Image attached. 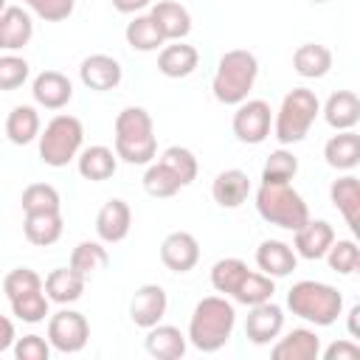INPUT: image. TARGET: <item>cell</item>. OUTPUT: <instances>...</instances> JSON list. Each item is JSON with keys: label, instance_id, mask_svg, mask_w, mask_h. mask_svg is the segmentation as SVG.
<instances>
[{"label": "cell", "instance_id": "cell-16", "mask_svg": "<svg viewBox=\"0 0 360 360\" xmlns=\"http://www.w3.org/2000/svg\"><path fill=\"white\" fill-rule=\"evenodd\" d=\"M31 93H34V101L45 110H62L70 98H73V84L65 73L59 70H42L34 84H31Z\"/></svg>", "mask_w": 360, "mask_h": 360}, {"label": "cell", "instance_id": "cell-31", "mask_svg": "<svg viewBox=\"0 0 360 360\" xmlns=\"http://www.w3.org/2000/svg\"><path fill=\"white\" fill-rule=\"evenodd\" d=\"M62 214L59 211H39V214H25L22 231L25 239L37 248H48L62 236Z\"/></svg>", "mask_w": 360, "mask_h": 360}, {"label": "cell", "instance_id": "cell-29", "mask_svg": "<svg viewBox=\"0 0 360 360\" xmlns=\"http://www.w3.org/2000/svg\"><path fill=\"white\" fill-rule=\"evenodd\" d=\"M84 276H79L76 270L70 267H56L48 273L45 278V295L48 301H56V304H73L82 298L84 292Z\"/></svg>", "mask_w": 360, "mask_h": 360}, {"label": "cell", "instance_id": "cell-3", "mask_svg": "<svg viewBox=\"0 0 360 360\" xmlns=\"http://www.w3.org/2000/svg\"><path fill=\"white\" fill-rule=\"evenodd\" d=\"M158 152L152 115L143 107H124L115 118V155L132 166L152 163Z\"/></svg>", "mask_w": 360, "mask_h": 360}, {"label": "cell", "instance_id": "cell-40", "mask_svg": "<svg viewBox=\"0 0 360 360\" xmlns=\"http://www.w3.org/2000/svg\"><path fill=\"white\" fill-rule=\"evenodd\" d=\"M8 304H11V312H14L20 321H25V323H39V321H45V315H48V295H45V290L25 292V295H20V298H11Z\"/></svg>", "mask_w": 360, "mask_h": 360}, {"label": "cell", "instance_id": "cell-23", "mask_svg": "<svg viewBox=\"0 0 360 360\" xmlns=\"http://www.w3.org/2000/svg\"><path fill=\"white\" fill-rule=\"evenodd\" d=\"M323 158L332 169L338 172H349L360 163V135L354 129H338V135H332L323 146Z\"/></svg>", "mask_w": 360, "mask_h": 360}, {"label": "cell", "instance_id": "cell-11", "mask_svg": "<svg viewBox=\"0 0 360 360\" xmlns=\"http://www.w3.org/2000/svg\"><path fill=\"white\" fill-rule=\"evenodd\" d=\"M284 329V312L278 304L273 301H262V304H253L250 307V315L245 321V335L250 343L256 346H264L270 340H276Z\"/></svg>", "mask_w": 360, "mask_h": 360}, {"label": "cell", "instance_id": "cell-17", "mask_svg": "<svg viewBox=\"0 0 360 360\" xmlns=\"http://www.w3.org/2000/svg\"><path fill=\"white\" fill-rule=\"evenodd\" d=\"M129 225H132V211H129V205H127L124 200H118V197H115V200H107V202L101 205L98 217H96V233H98L101 242H110V245L127 239Z\"/></svg>", "mask_w": 360, "mask_h": 360}, {"label": "cell", "instance_id": "cell-36", "mask_svg": "<svg viewBox=\"0 0 360 360\" xmlns=\"http://www.w3.org/2000/svg\"><path fill=\"white\" fill-rule=\"evenodd\" d=\"M22 211L25 214H39V211H59L62 208V200H59V191L48 183H31L25 186L22 191Z\"/></svg>", "mask_w": 360, "mask_h": 360}, {"label": "cell", "instance_id": "cell-4", "mask_svg": "<svg viewBox=\"0 0 360 360\" xmlns=\"http://www.w3.org/2000/svg\"><path fill=\"white\" fill-rule=\"evenodd\" d=\"M256 76H259V59L250 51H245V48L225 51L219 56L217 73L211 79L214 98L219 104H242L248 98V93L253 90Z\"/></svg>", "mask_w": 360, "mask_h": 360}, {"label": "cell", "instance_id": "cell-49", "mask_svg": "<svg viewBox=\"0 0 360 360\" xmlns=\"http://www.w3.org/2000/svg\"><path fill=\"white\" fill-rule=\"evenodd\" d=\"M3 8H6V0H0V14H3Z\"/></svg>", "mask_w": 360, "mask_h": 360}, {"label": "cell", "instance_id": "cell-10", "mask_svg": "<svg viewBox=\"0 0 360 360\" xmlns=\"http://www.w3.org/2000/svg\"><path fill=\"white\" fill-rule=\"evenodd\" d=\"M270 124H273V110L264 98H245L242 104H236L233 112V135L242 143H262L270 135Z\"/></svg>", "mask_w": 360, "mask_h": 360}, {"label": "cell", "instance_id": "cell-48", "mask_svg": "<svg viewBox=\"0 0 360 360\" xmlns=\"http://www.w3.org/2000/svg\"><path fill=\"white\" fill-rule=\"evenodd\" d=\"M357 315H360V304H354L349 309V335L352 338H360V326H357Z\"/></svg>", "mask_w": 360, "mask_h": 360}, {"label": "cell", "instance_id": "cell-9", "mask_svg": "<svg viewBox=\"0 0 360 360\" xmlns=\"http://www.w3.org/2000/svg\"><path fill=\"white\" fill-rule=\"evenodd\" d=\"M90 323L76 309H59L48 321V343L62 354H76L87 346Z\"/></svg>", "mask_w": 360, "mask_h": 360}, {"label": "cell", "instance_id": "cell-32", "mask_svg": "<svg viewBox=\"0 0 360 360\" xmlns=\"http://www.w3.org/2000/svg\"><path fill=\"white\" fill-rule=\"evenodd\" d=\"M6 135L11 143L25 146L39 138V112L31 104H17L6 118Z\"/></svg>", "mask_w": 360, "mask_h": 360}, {"label": "cell", "instance_id": "cell-20", "mask_svg": "<svg viewBox=\"0 0 360 360\" xmlns=\"http://www.w3.org/2000/svg\"><path fill=\"white\" fill-rule=\"evenodd\" d=\"M329 200L343 214V219L352 228V233H357L360 231V183H357V177L354 174L338 177L329 186Z\"/></svg>", "mask_w": 360, "mask_h": 360}, {"label": "cell", "instance_id": "cell-5", "mask_svg": "<svg viewBox=\"0 0 360 360\" xmlns=\"http://www.w3.org/2000/svg\"><path fill=\"white\" fill-rule=\"evenodd\" d=\"M287 307L301 321H309L315 326H329L338 321V315L343 309V295L332 284L304 278V281H295L290 287Z\"/></svg>", "mask_w": 360, "mask_h": 360}, {"label": "cell", "instance_id": "cell-34", "mask_svg": "<svg viewBox=\"0 0 360 360\" xmlns=\"http://www.w3.org/2000/svg\"><path fill=\"white\" fill-rule=\"evenodd\" d=\"M107 264H110V253L98 242H79L70 253V270H76L84 278L93 276L96 270H104Z\"/></svg>", "mask_w": 360, "mask_h": 360}, {"label": "cell", "instance_id": "cell-1", "mask_svg": "<svg viewBox=\"0 0 360 360\" xmlns=\"http://www.w3.org/2000/svg\"><path fill=\"white\" fill-rule=\"evenodd\" d=\"M236 326V309L225 295H208L197 301L188 321V340L200 352H219Z\"/></svg>", "mask_w": 360, "mask_h": 360}, {"label": "cell", "instance_id": "cell-43", "mask_svg": "<svg viewBox=\"0 0 360 360\" xmlns=\"http://www.w3.org/2000/svg\"><path fill=\"white\" fill-rule=\"evenodd\" d=\"M37 17H42L45 22H59V20H68L73 14V6L76 0H22Z\"/></svg>", "mask_w": 360, "mask_h": 360}, {"label": "cell", "instance_id": "cell-7", "mask_svg": "<svg viewBox=\"0 0 360 360\" xmlns=\"http://www.w3.org/2000/svg\"><path fill=\"white\" fill-rule=\"evenodd\" d=\"M318 112H321L318 96H315L312 90H307V87H292V90L284 96V101H281V107H278V112H276V121H273V135H276V141H278L281 146H290V143L304 141V135H307L309 127L315 124Z\"/></svg>", "mask_w": 360, "mask_h": 360}, {"label": "cell", "instance_id": "cell-8", "mask_svg": "<svg viewBox=\"0 0 360 360\" xmlns=\"http://www.w3.org/2000/svg\"><path fill=\"white\" fill-rule=\"evenodd\" d=\"M82 141H84L82 121L76 115H56L39 132V160L45 166L62 169L79 155Z\"/></svg>", "mask_w": 360, "mask_h": 360}, {"label": "cell", "instance_id": "cell-24", "mask_svg": "<svg viewBox=\"0 0 360 360\" xmlns=\"http://www.w3.org/2000/svg\"><path fill=\"white\" fill-rule=\"evenodd\" d=\"M146 352L158 360H180L186 354V335L172 323H155L146 332Z\"/></svg>", "mask_w": 360, "mask_h": 360}, {"label": "cell", "instance_id": "cell-47", "mask_svg": "<svg viewBox=\"0 0 360 360\" xmlns=\"http://www.w3.org/2000/svg\"><path fill=\"white\" fill-rule=\"evenodd\" d=\"M152 0H112V8L121 11V14H135L141 8H146Z\"/></svg>", "mask_w": 360, "mask_h": 360}, {"label": "cell", "instance_id": "cell-46", "mask_svg": "<svg viewBox=\"0 0 360 360\" xmlns=\"http://www.w3.org/2000/svg\"><path fill=\"white\" fill-rule=\"evenodd\" d=\"M14 340H17V335H14V323H11L6 315H0V352L11 349Z\"/></svg>", "mask_w": 360, "mask_h": 360}, {"label": "cell", "instance_id": "cell-30", "mask_svg": "<svg viewBox=\"0 0 360 360\" xmlns=\"http://www.w3.org/2000/svg\"><path fill=\"white\" fill-rule=\"evenodd\" d=\"M292 68L304 79H321L332 68V51L326 45H318V42H304L292 53Z\"/></svg>", "mask_w": 360, "mask_h": 360}, {"label": "cell", "instance_id": "cell-21", "mask_svg": "<svg viewBox=\"0 0 360 360\" xmlns=\"http://www.w3.org/2000/svg\"><path fill=\"white\" fill-rule=\"evenodd\" d=\"M321 354V338L315 329H292L273 346V360H315Z\"/></svg>", "mask_w": 360, "mask_h": 360}, {"label": "cell", "instance_id": "cell-6", "mask_svg": "<svg viewBox=\"0 0 360 360\" xmlns=\"http://www.w3.org/2000/svg\"><path fill=\"white\" fill-rule=\"evenodd\" d=\"M256 211L264 222L284 231H298L309 219L304 197L290 183H262L256 191Z\"/></svg>", "mask_w": 360, "mask_h": 360}, {"label": "cell", "instance_id": "cell-19", "mask_svg": "<svg viewBox=\"0 0 360 360\" xmlns=\"http://www.w3.org/2000/svg\"><path fill=\"white\" fill-rule=\"evenodd\" d=\"M250 194V177L242 169H225L211 183V197L222 208H239Z\"/></svg>", "mask_w": 360, "mask_h": 360}, {"label": "cell", "instance_id": "cell-39", "mask_svg": "<svg viewBox=\"0 0 360 360\" xmlns=\"http://www.w3.org/2000/svg\"><path fill=\"white\" fill-rule=\"evenodd\" d=\"M326 262H329V267L335 273L352 276L357 270V264H360V250H357V245L352 239H335L329 245V250H326Z\"/></svg>", "mask_w": 360, "mask_h": 360}, {"label": "cell", "instance_id": "cell-45", "mask_svg": "<svg viewBox=\"0 0 360 360\" xmlns=\"http://www.w3.org/2000/svg\"><path fill=\"white\" fill-rule=\"evenodd\" d=\"M326 360H357L360 357V346L354 340H335L323 349Z\"/></svg>", "mask_w": 360, "mask_h": 360}, {"label": "cell", "instance_id": "cell-50", "mask_svg": "<svg viewBox=\"0 0 360 360\" xmlns=\"http://www.w3.org/2000/svg\"><path fill=\"white\" fill-rule=\"evenodd\" d=\"M312 3H326V0H312Z\"/></svg>", "mask_w": 360, "mask_h": 360}, {"label": "cell", "instance_id": "cell-38", "mask_svg": "<svg viewBox=\"0 0 360 360\" xmlns=\"http://www.w3.org/2000/svg\"><path fill=\"white\" fill-rule=\"evenodd\" d=\"M180 180L158 160V163H149V169L143 172V191L149 197H174L180 191Z\"/></svg>", "mask_w": 360, "mask_h": 360}, {"label": "cell", "instance_id": "cell-33", "mask_svg": "<svg viewBox=\"0 0 360 360\" xmlns=\"http://www.w3.org/2000/svg\"><path fill=\"white\" fill-rule=\"evenodd\" d=\"M124 37H127L129 48L143 51V53L158 51V48L166 42V39H163V34H160V28H158V22H155L149 14H138L132 22H127Z\"/></svg>", "mask_w": 360, "mask_h": 360}, {"label": "cell", "instance_id": "cell-42", "mask_svg": "<svg viewBox=\"0 0 360 360\" xmlns=\"http://www.w3.org/2000/svg\"><path fill=\"white\" fill-rule=\"evenodd\" d=\"M28 79V62L22 56H0V90H17Z\"/></svg>", "mask_w": 360, "mask_h": 360}, {"label": "cell", "instance_id": "cell-44", "mask_svg": "<svg viewBox=\"0 0 360 360\" xmlns=\"http://www.w3.org/2000/svg\"><path fill=\"white\" fill-rule=\"evenodd\" d=\"M14 354H17V360H48L51 343L39 335H25V338L14 340Z\"/></svg>", "mask_w": 360, "mask_h": 360}, {"label": "cell", "instance_id": "cell-12", "mask_svg": "<svg viewBox=\"0 0 360 360\" xmlns=\"http://www.w3.org/2000/svg\"><path fill=\"white\" fill-rule=\"evenodd\" d=\"M166 307H169L166 290L160 284H143L135 290V295L129 301V318L135 326L149 329V326L160 323V318L166 315Z\"/></svg>", "mask_w": 360, "mask_h": 360}, {"label": "cell", "instance_id": "cell-13", "mask_svg": "<svg viewBox=\"0 0 360 360\" xmlns=\"http://www.w3.org/2000/svg\"><path fill=\"white\" fill-rule=\"evenodd\" d=\"M160 262L172 273H188L200 262V245L188 231H172L160 242Z\"/></svg>", "mask_w": 360, "mask_h": 360}, {"label": "cell", "instance_id": "cell-25", "mask_svg": "<svg viewBox=\"0 0 360 360\" xmlns=\"http://www.w3.org/2000/svg\"><path fill=\"white\" fill-rule=\"evenodd\" d=\"M149 17L158 22L163 39H183L191 31V14L186 6L174 3V0H160L152 6Z\"/></svg>", "mask_w": 360, "mask_h": 360}, {"label": "cell", "instance_id": "cell-2", "mask_svg": "<svg viewBox=\"0 0 360 360\" xmlns=\"http://www.w3.org/2000/svg\"><path fill=\"white\" fill-rule=\"evenodd\" d=\"M211 287L222 295H231L236 304H245V307L270 301L276 292V281L270 276L248 270V264L236 256L219 259L211 267Z\"/></svg>", "mask_w": 360, "mask_h": 360}, {"label": "cell", "instance_id": "cell-14", "mask_svg": "<svg viewBox=\"0 0 360 360\" xmlns=\"http://www.w3.org/2000/svg\"><path fill=\"white\" fill-rule=\"evenodd\" d=\"M121 65H118V59H112V56H107V53H93V56H87L82 65H79V79H82V84L84 87H90V90H98V93H104V90H115L118 84H121Z\"/></svg>", "mask_w": 360, "mask_h": 360}, {"label": "cell", "instance_id": "cell-28", "mask_svg": "<svg viewBox=\"0 0 360 360\" xmlns=\"http://www.w3.org/2000/svg\"><path fill=\"white\" fill-rule=\"evenodd\" d=\"M76 160H79V174L93 183L110 180L118 166V155L110 146H87L76 155Z\"/></svg>", "mask_w": 360, "mask_h": 360}, {"label": "cell", "instance_id": "cell-15", "mask_svg": "<svg viewBox=\"0 0 360 360\" xmlns=\"http://www.w3.org/2000/svg\"><path fill=\"white\" fill-rule=\"evenodd\" d=\"M332 242H335V228L326 219H307L295 231V256L309 262L323 259Z\"/></svg>", "mask_w": 360, "mask_h": 360}, {"label": "cell", "instance_id": "cell-41", "mask_svg": "<svg viewBox=\"0 0 360 360\" xmlns=\"http://www.w3.org/2000/svg\"><path fill=\"white\" fill-rule=\"evenodd\" d=\"M34 290H45V281L39 278V273H34L31 267H14L11 273H6L3 278V292L6 298H20L25 292H34Z\"/></svg>", "mask_w": 360, "mask_h": 360}, {"label": "cell", "instance_id": "cell-26", "mask_svg": "<svg viewBox=\"0 0 360 360\" xmlns=\"http://www.w3.org/2000/svg\"><path fill=\"white\" fill-rule=\"evenodd\" d=\"M323 118L332 129H354L360 121V98L354 90H338L323 104Z\"/></svg>", "mask_w": 360, "mask_h": 360}, {"label": "cell", "instance_id": "cell-35", "mask_svg": "<svg viewBox=\"0 0 360 360\" xmlns=\"http://www.w3.org/2000/svg\"><path fill=\"white\" fill-rule=\"evenodd\" d=\"M160 163L180 180V186H188V183H194L197 180V158H194V152L191 149H186V146H169L163 155H160Z\"/></svg>", "mask_w": 360, "mask_h": 360}, {"label": "cell", "instance_id": "cell-37", "mask_svg": "<svg viewBox=\"0 0 360 360\" xmlns=\"http://www.w3.org/2000/svg\"><path fill=\"white\" fill-rule=\"evenodd\" d=\"M295 172H298V158L287 149H276L264 160L262 183H290L295 177Z\"/></svg>", "mask_w": 360, "mask_h": 360}, {"label": "cell", "instance_id": "cell-22", "mask_svg": "<svg viewBox=\"0 0 360 360\" xmlns=\"http://www.w3.org/2000/svg\"><path fill=\"white\" fill-rule=\"evenodd\" d=\"M31 37H34V22L28 11H22L20 6H6L0 14V48L20 51L28 45Z\"/></svg>", "mask_w": 360, "mask_h": 360}, {"label": "cell", "instance_id": "cell-18", "mask_svg": "<svg viewBox=\"0 0 360 360\" xmlns=\"http://www.w3.org/2000/svg\"><path fill=\"white\" fill-rule=\"evenodd\" d=\"M256 264L264 276L270 278H284L295 270L298 264V256L295 250L287 245V242H278V239H264L259 248H256Z\"/></svg>", "mask_w": 360, "mask_h": 360}, {"label": "cell", "instance_id": "cell-27", "mask_svg": "<svg viewBox=\"0 0 360 360\" xmlns=\"http://www.w3.org/2000/svg\"><path fill=\"white\" fill-rule=\"evenodd\" d=\"M200 62V53L194 45H186L180 39H174V45H166L160 53H158V70L169 79H183L188 73H194Z\"/></svg>", "mask_w": 360, "mask_h": 360}]
</instances>
